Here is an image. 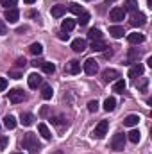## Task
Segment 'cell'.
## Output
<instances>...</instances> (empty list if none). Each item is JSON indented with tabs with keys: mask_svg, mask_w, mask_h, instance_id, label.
<instances>
[{
	"mask_svg": "<svg viewBox=\"0 0 152 154\" xmlns=\"http://www.w3.org/2000/svg\"><path fill=\"white\" fill-rule=\"evenodd\" d=\"M22 145H23V149H27L31 154L39 152V149H41V145H39V142H38V138H36L34 133H27V134L23 136Z\"/></svg>",
	"mask_w": 152,
	"mask_h": 154,
	"instance_id": "obj_1",
	"label": "cell"
},
{
	"mask_svg": "<svg viewBox=\"0 0 152 154\" xmlns=\"http://www.w3.org/2000/svg\"><path fill=\"white\" fill-rule=\"evenodd\" d=\"M108 127H109V124H108V120H100L97 125H95V129H93V133H91V136L93 138H104L106 134H108Z\"/></svg>",
	"mask_w": 152,
	"mask_h": 154,
	"instance_id": "obj_2",
	"label": "cell"
},
{
	"mask_svg": "<svg viewBox=\"0 0 152 154\" xmlns=\"http://www.w3.org/2000/svg\"><path fill=\"white\" fill-rule=\"evenodd\" d=\"M111 149L116 151V152H120V151L125 149V134H122V133H116L114 134L113 140H111Z\"/></svg>",
	"mask_w": 152,
	"mask_h": 154,
	"instance_id": "obj_3",
	"label": "cell"
},
{
	"mask_svg": "<svg viewBox=\"0 0 152 154\" xmlns=\"http://www.w3.org/2000/svg\"><path fill=\"white\" fill-rule=\"evenodd\" d=\"M82 68H84V72H86L88 75H95V74L99 72V63L90 57V59H86V61L82 63Z\"/></svg>",
	"mask_w": 152,
	"mask_h": 154,
	"instance_id": "obj_4",
	"label": "cell"
},
{
	"mask_svg": "<svg viewBox=\"0 0 152 154\" xmlns=\"http://www.w3.org/2000/svg\"><path fill=\"white\" fill-rule=\"evenodd\" d=\"M145 23H147V16L143 13H140V11L132 13V16H131V25L132 27H143Z\"/></svg>",
	"mask_w": 152,
	"mask_h": 154,
	"instance_id": "obj_5",
	"label": "cell"
},
{
	"mask_svg": "<svg viewBox=\"0 0 152 154\" xmlns=\"http://www.w3.org/2000/svg\"><path fill=\"white\" fill-rule=\"evenodd\" d=\"M23 99H25L23 90H20V88H13V90L9 91V102L18 104V102H23Z\"/></svg>",
	"mask_w": 152,
	"mask_h": 154,
	"instance_id": "obj_6",
	"label": "cell"
},
{
	"mask_svg": "<svg viewBox=\"0 0 152 154\" xmlns=\"http://www.w3.org/2000/svg\"><path fill=\"white\" fill-rule=\"evenodd\" d=\"M118 77H120V74H118V70H114V68H106V70L102 72V81H104V82H114Z\"/></svg>",
	"mask_w": 152,
	"mask_h": 154,
	"instance_id": "obj_7",
	"label": "cell"
},
{
	"mask_svg": "<svg viewBox=\"0 0 152 154\" xmlns=\"http://www.w3.org/2000/svg\"><path fill=\"white\" fill-rule=\"evenodd\" d=\"M123 18H125L123 7H113V9L109 11V20H113V22H122Z\"/></svg>",
	"mask_w": 152,
	"mask_h": 154,
	"instance_id": "obj_8",
	"label": "cell"
},
{
	"mask_svg": "<svg viewBox=\"0 0 152 154\" xmlns=\"http://www.w3.org/2000/svg\"><path fill=\"white\" fill-rule=\"evenodd\" d=\"M4 18H5L9 23H16V22H18V18H20V13H18V9H16V7H13V9H5Z\"/></svg>",
	"mask_w": 152,
	"mask_h": 154,
	"instance_id": "obj_9",
	"label": "cell"
},
{
	"mask_svg": "<svg viewBox=\"0 0 152 154\" xmlns=\"http://www.w3.org/2000/svg\"><path fill=\"white\" fill-rule=\"evenodd\" d=\"M143 72H145L143 65H140V63H134V65L129 68V77H132V79H136V77H141V75H143Z\"/></svg>",
	"mask_w": 152,
	"mask_h": 154,
	"instance_id": "obj_10",
	"label": "cell"
},
{
	"mask_svg": "<svg viewBox=\"0 0 152 154\" xmlns=\"http://www.w3.org/2000/svg\"><path fill=\"white\" fill-rule=\"evenodd\" d=\"M72 48H74V52H84L88 48V43H86V39L77 38L72 41Z\"/></svg>",
	"mask_w": 152,
	"mask_h": 154,
	"instance_id": "obj_11",
	"label": "cell"
},
{
	"mask_svg": "<svg viewBox=\"0 0 152 154\" xmlns=\"http://www.w3.org/2000/svg\"><path fill=\"white\" fill-rule=\"evenodd\" d=\"M65 13H66V5H63V4L52 5V9H50V14H52L54 18H61V16H63Z\"/></svg>",
	"mask_w": 152,
	"mask_h": 154,
	"instance_id": "obj_12",
	"label": "cell"
},
{
	"mask_svg": "<svg viewBox=\"0 0 152 154\" xmlns=\"http://www.w3.org/2000/svg\"><path fill=\"white\" fill-rule=\"evenodd\" d=\"M127 39H129L131 45H140V43L145 41V36L140 34V32H131V34H127Z\"/></svg>",
	"mask_w": 152,
	"mask_h": 154,
	"instance_id": "obj_13",
	"label": "cell"
},
{
	"mask_svg": "<svg viewBox=\"0 0 152 154\" xmlns=\"http://www.w3.org/2000/svg\"><path fill=\"white\" fill-rule=\"evenodd\" d=\"M68 74H79L81 72V63L77 61V59H72L68 65H66V68H65Z\"/></svg>",
	"mask_w": 152,
	"mask_h": 154,
	"instance_id": "obj_14",
	"label": "cell"
},
{
	"mask_svg": "<svg viewBox=\"0 0 152 154\" xmlns=\"http://www.w3.org/2000/svg\"><path fill=\"white\" fill-rule=\"evenodd\" d=\"M20 124L25 125V127L32 125V124H34V115H31V113H22V115H20Z\"/></svg>",
	"mask_w": 152,
	"mask_h": 154,
	"instance_id": "obj_15",
	"label": "cell"
},
{
	"mask_svg": "<svg viewBox=\"0 0 152 154\" xmlns=\"http://www.w3.org/2000/svg\"><path fill=\"white\" fill-rule=\"evenodd\" d=\"M138 122H140L138 115H129L123 118V125H127V127H134V125H138Z\"/></svg>",
	"mask_w": 152,
	"mask_h": 154,
	"instance_id": "obj_16",
	"label": "cell"
},
{
	"mask_svg": "<svg viewBox=\"0 0 152 154\" xmlns=\"http://www.w3.org/2000/svg\"><path fill=\"white\" fill-rule=\"evenodd\" d=\"M27 81H29V88H38V86H41V75H38V74H31Z\"/></svg>",
	"mask_w": 152,
	"mask_h": 154,
	"instance_id": "obj_17",
	"label": "cell"
},
{
	"mask_svg": "<svg viewBox=\"0 0 152 154\" xmlns=\"http://www.w3.org/2000/svg\"><path fill=\"white\" fill-rule=\"evenodd\" d=\"M109 34H111L113 38H122V36L125 34V31H123V27H120V25H111V27H109Z\"/></svg>",
	"mask_w": 152,
	"mask_h": 154,
	"instance_id": "obj_18",
	"label": "cell"
},
{
	"mask_svg": "<svg viewBox=\"0 0 152 154\" xmlns=\"http://www.w3.org/2000/svg\"><path fill=\"white\" fill-rule=\"evenodd\" d=\"M74 27H75V20H70V18L63 20V23H61L63 32H70V31H74Z\"/></svg>",
	"mask_w": 152,
	"mask_h": 154,
	"instance_id": "obj_19",
	"label": "cell"
},
{
	"mask_svg": "<svg viewBox=\"0 0 152 154\" xmlns=\"http://www.w3.org/2000/svg\"><path fill=\"white\" fill-rule=\"evenodd\" d=\"M52 86L50 84H41V97L45 99V100H48V99H52Z\"/></svg>",
	"mask_w": 152,
	"mask_h": 154,
	"instance_id": "obj_20",
	"label": "cell"
},
{
	"mask_svg": "<svg viewBox=\"0 0 152 154\" xmlns=\"http://www.w3.org/2000/svg\"><path fill=\"white\" fill-rule=\"evenodd\" d=\"M38 131H39V134H41L45 140H50V138H52V133H50V129L47 127V124H39Z\"/></svg>",
	"mask_w": 152,
	"mask_h": 154,
	"instance_id": "obj_21",
	"label": "cell"
},
{
	"mask_svg": "<svg viewBox=\"0 0 152 154\" xmlns=\"http://www.w3.org/2000/svg\"><path fill=\"white\" fill-rule=\"evenodd\" d=\"M125 81L123 79H116L114 81V84H113V91H116V93H123L125 91Z\"/></svg>",
	"mask_w": 152,
	"mask_h": 154,
	"instance_id": "obj_22",
	"label": "cell"
},
{
	"mask_svg": "<svg viewBox=\"0 0 152 154\" xmlns=\"http://www.w3.org/2000/svg\"><path fill=\"white\" fill-rule=\"evenodd\" d=\"M91 48H93L95 52H104L108 47H106V43H104L102 39H99V41H91Z\"/></svg>",
	"mask_w": 152,
	"mask_h": 154,
	"instance_id": "obj_23",
	"label": "cell"
},
{
	"mask_svg": "<svg viewBox=\"0 0 152 154\" xmlns=\"http://www.w3.org/2000/svg\"><path fill=\"white\" fill-rule=\"evenodd\" d=\"M123 11L127 13V11H131V13H136L138 11V2L136 0H127L125 2V7H123Z\"/></svg>",
	"mask_w": 152,
	"mask_h": 154,
	"instance_id": "obj_24",
	"label": "cell"
},
{
	"mask_svg": "<svg viewBox=\"0 0 152 154\" xmlns=\"http://www.w3.org/2000/svg\"><path fill=\"white\" fill-rule=\"evenodd\" d=\"M4 125H5L7 129H14V127H16V118L13 115H7L4 118Z\"/></svg>",
	"mask_w": 152,
	"mask_h": 154,
	"instance_id": "obj_25",
	"label": "cell"
},
{
	"mask_svg": "<svg viewBox=\"0 0 152 154\" xmlns=\"http://www.w3.org/2000/svg\"><path fill=\"white\" fill-rule=\"evenodd\" d=\"M88 38L91 39V41H99V39H102V32H100L99 29H90Z\"/></svg>",
	"mask_w": 152,
	"mask_h": 154,
	"instance_id": "obj_26",
	"label": "cell"
},
{
	"mask_svg": "<svg viewBox=\"0 0 152 154\" xmlns=\"http://www.w3.org/2000/svg\"><path fill=\"white\" fill-rule=\"evenodd\" d=\"M114 106H116V100H114L113 97H108V99L104 100V109H106V111H113Z\"/></svg>",
	"mask_w": 152,
	"mask_h": 154,
	"instance_id": "obj_27",
	"label": "cell"
},
{
	"mask_svg": "<svg viewBox=\"0 0 152 154\" xmlns=\"http://www.w3.org/2000/svg\"><path fill=\"white\" fill-rule=\"evenodd\" d=\"M29 50H31V54H34V56H41L43 47H41V43H32V45L29 47Z\"/></svg>",
	"mask_w": 152,
	"mask_h": 154,
	"instance_id": "obj_28",
	"label": "cell"
},
{
	"mask_svg": "<svg viewBox=\"0 0 152 154\" xmlns=\"http://www.w3.org/2000/svg\"><path fill=\"white\" fill-rule=\"evenodd\" d=\"M41 68H43L45 74H54V72H56V66H54L52 63H47V61L41 63Z\"/></svg>",
	"mask_w": 152,
	"mask_h": 154,
	"instance_id": "obj_29",
	"label": "cell"
},
{
	"mask_svg": "<svg viewBox=\"0 0 152 154\" xmlns=\"http://www.w3.org/2000/svg\"><path fill=\"white\" fill-rule=\"evenodd\" d=\"M140 138H141V134H140V131H138V129H132V131L129 133V140H131L132 143H138V142H140Z\"/></svg>",
	"mask_w": 152,
	"mask_h": 154,
	"instance_id": "obj_30",
	"label": "cell"
},
{
	"mask_svg": "<svg viewBox=\"0 0 152 154\" xmlns=\"http://www.w3.org/2000/svg\"><path fill=\"white\" fill-rule=\"evenodd\" d=\"M68 9H70V11H72L74 14H79V16H81V14L84 13V9H82V7H81L79 4H75V2H72V4L68 5Z\"/></svg>",
	"mask_w": 152,
	"mask_h": 154,
	"instance_id": "obj_31",
	"label": "cell"
},
{
	"mask_svg": "<svg viewBox=\"0 0 152 154\" xmlns=\"http://www.w3.org/2000/svg\"><path fill=\"white\" fill-rule=\"evenodd\" d=\"M16 2L18 0H0V5H4L5 9H13L16 5Z\"/></svg>",
	"mask_w": 152,
	"mask_h": 154,
	"instance_id": "obj_32",
	"label": "cell"
},
{
	"mask_svg": "<svg viewBox=\"0 0 152 154\" xmlns=\"http://www.w3.org/2000/svg\"><path fill=\"white\" fill-rule=\"evenodd\" d=\"M88 22H90V13H86V11H84V13L79 16V23H81V25H86Z\"/></svg>",
	"mask_w": 152,
	"mask_h": 154,
	"instance_id": "obj_33",
	"label": "cell"
},
{
	"mask_svg": "<svg viewBox=\"0 0 152 154\" xmlns=\"http://www.w3.org/2000/svg\"><path fill=\"white\" fill-rule=\"evenodd\" d=\"M138 56H140V52L132 48V50L129 52V57H127V61H129V63H132V61H136V59H138Z\"/></svg>",
	"mask_w": 152,
	"mask_h": 154,
	"instance_id": "obj_34",
	"label": "cell"
},
{
	"mask_svg": "<svg viewBox=\"0 0 152 154\" xmlns=\"http://www.w3.org/2000/svg\"><path fill=\"white\" fill-rule=\"evenodd\" d=\"M147 84H149V79H145V77H143V79H141L140 82L136 81V86H138V90H141V91H145V88H147Z\"/></svg>",
	"mask_w": 152,
	"mask_h": 154,
	"instance_id": "obj_35",
	"label": "cell"
},
{
	"mask_svg": "<svg viewBox=\"0 0 152 154\" xmlns=\"http://www.w3.org/2000/svg\"><path fill=\"white\" fill-rule=\"evenodd\" d=\"M97 109H99V102H97V100H90V102H88V111L95 113Z\"/></svg>",
	"mask_w": 152,
	"mask_h": 154,
	"instance_id": "obj_36",
	"label": "cell"
},
{
	"mask_svg": "<svg viewBox=\"0 0 152 154\" xmlns=\"http://www.w3.org/2000/svg\"><path fill=\"white\" fill-rule=\"evenodd\" d=\"M50 122H52V124H56V125H63V124H66V120H65V116H56V118H52V120H50Z\"/></svg>",
	"mask_w": 152,
	"mask_h": 154,
	"instance_id": "obj_37",
	"label": "cell"
},
{
	"mask_svg": "<svg viewBox=\"0 0 152 154\" xmlns=\"http://www.w3.org/2000/svg\"><path fill=\"white\" fill-rule=\"evenodd\" d=\"M7 88V79L5 77H0V91H4Z\"/></svg>",
	"mask_w": 152,
	"mask_h": 154,
	"instance_id": "obj_38",
	"label": "cell"
},
{
	"mask_svg": "<svg viewBox=\"0 0 152 154\" xmlns=\"http://www.w3.org/2000/svg\"><path fill=\"white\" fill-rule=\"evenodd\" d=\"M7 145V136H0V149H5Z\"/></svg>",
	"mask_w": 152,
	"mask_h": 154,
	"instance_id": "obj_39",
	"label": "cell"
},
{
	"mask_svg": "<svg viewBox=\"0 0 152 154\" xmlns=\"http://www.w3.org/2000/svg\"><path fill=\"white\" fill-rule=\"evenodd\" d=\"M5 32H7V27H5V23L0 20V36H4Z\"/></svg>",
	"mask_w": 152,
	"mask_h": 154,
	"instance_id": "obj_40",
	"label": "cell"
},
{
	"mask_svg": "<svg viewBox=\"0 0 152 154\" xmlns=\"http://www.w3.org/2000/svg\"><path fill=\"white\" fill-rule=\"evenodd\" d=\"M9 77H13V79H20V77H22V72L13 70V72H9Z\"/></svg>",
	"mask_w": 152,
	"mask_h": 154,
	"instance_id": "obj_41",
	"label": "cell"
},
{
	"mask_svg": "<svg viewBox=\"0 0 152 154\" xmlns=\"http://www.w3.org/2000/svg\"><path fill=\"white\" fill-rule=\"evenodd\" d=\"M25 65H27V61H25L23 57H18V59H16V66H25Z\"/></svg>",
	"mask_w": 152,
	"mask_h": 154,
	"instance_id": "obj_42",
	"label": "cell"
},
{
	"mask_svg": "<svg viewBox=\"0 0 152 154\" xmlns=\"http://www.w3.org/2000/svg\"><path fill=\"white\" fill-rule=\"evenodd\" d=\"M41 63H43V61H38V59H36V61H32L31 65H32V66H41Z\"/></svg>",
	"mask_w": 152,
	"mask_h": 154,
	"instance_id": "obj_43",
	"label": "cell"
},
{
	"mask_svg": "<svg viewBox=\"0 0 152 154\" xmlns=\"http://www.w3.org/2000/svg\"><path fill=\"white\" fill-rule=\"evenodd\" d=\"M59 39H63V41H65V39H68V34H65V32H61V34H59Z\"/></svg>",
	"mask_w": 152,
	"mask_h": 154,
	"instance_id": "obj_44",
	"label": "cell"
},
{
	"mask_svg": "<svg viewBox=\"0 0 152 154\" xmlns=\"http://www.w3.org/2000/svg\"><path fill=\"white\" fill-rule=\"evenodd\" d=\"M25 31H27V27H20V29H18V32H20V34H23Z\"/></svg>",
	"mask_w": 152,
	"mask_h": 154,
	"instance_id": "obj_45",
	"label": "cell"
},
{
	"mask_svg": "<svg viewBox=\"0 0 152 154\" xmlns=\"http://www.w3.org/2000/svg\"><path fill=\"white\" fill-rule=\"evenodd\" d=\"M23 2H25V4H34L36 0H23Z\"/></svg>",
	"mask_w": 152,
	"mask_h": 154,
	"instance_id": "obj_46",
	"label": "cell"
},
{
	"mask_svg": "<svg viewBox=\"0 0 152 154\" xmlns=\"http://www.w3.org/2000/svg\"><path fill=\"white\" fill-rule=\"evenodd\" d=\"M52 154H63V152H61V151H54Z\"/></svg>",
	"mask_w": 152,
	"mask_h": 154,
	"instance_id": "obj_47",
	"label": "cell"
},
{
	"mask_svg": "<svg viewBox=\"0 0 152 154\" xmlns=\"http://www.w3.org/2000/svg\"><path fill=\"white\" fill-rule=\"evenodd\" d=\"M149 2V7H152V0H147Z\"/></svg>",
	"mask_w": 152,
	"mask_h": 154,
	"instance_id": "obj_48",
	"label": "cell"
},
{
	"mask_svg": "<svg viewBox=\"0 0 152 154\" xmlns=\"http://www.w3.org/2000/svg\"><path fill=\"white\" fill-rule=\"evenodd\" d=\"M14 154H23V152H14Z\"/></svg>",
	"mask_w": 152,
	"mask_h": 154,
	"instance_id": "obj_49",
	"label": "cell"
}]
</instances>
